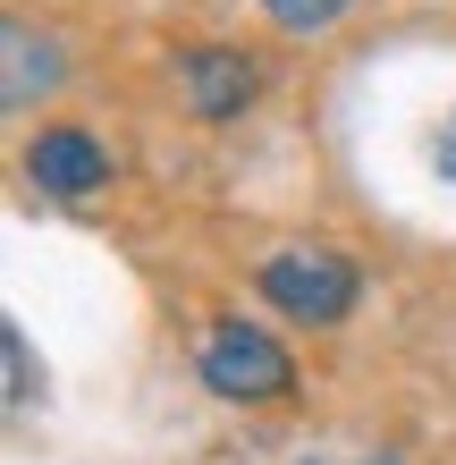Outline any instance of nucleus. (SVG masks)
<instances>
[{
  "instance_id": "nucleus-1",
  "label": "nucleus",
  "mask_w": 456,
  "mask_h": 465,
  "mask_svg": "<svg viewBox=\"0 0 456 465\" xmlns=\"http://www.w3.org/2000/svg\"><path fill=\"white\" fill-rule=\"evenodd\" d=\"M254 288L271 296V305L287 322H313V331H330V322H346V305H355V262L330 254V245H287V254H271L254 271Z\"/></svg>"
},
{
  "instance_id": "nucleus-2",
  "label": "nucleus",
  "mask_w": 456,
  "mask_h": 465,
  "mask_svg": "<svg viewBox=\"0 0 456 465\" xmlns=\"http://www.w3.org/2000/svg\"><path fill=\"white\" fill-rule=\"evenodd\" d=\"M195 364H203L211 390L237 398V406H262V398H287V390H296L287 347H279L271 331H254V322H211L203 347H195Z\"/></svg>"
},
{
  "instance_id": "nucleus-3",
  "label": "nucleus",
  "mask_w": 456,
  "mask_h": 465,
  "mask_svg": "<svg viewBox=\"0 0 456 465\" xmlns=\"http://www.w3.org/2000/svg\"><path fill=\"white\" fill-rule=\"evenodd\" d=\"M178 94L195 119H237L254 102V60L246 51H186L178 60Z\"/></svg>"
},
{
  "instance_id": "nucleus-4",
  "label": "nucleus",
  "mask_w": 456,
  "mask_h": 465,
  "mask_svg": "<svg viewBox=\"0 0 456 465\" xmlns=\"http://www.w3.org/2000/svg\"><path fill=\"white\" fill-rule=\"evenodd\" d=\"M25 170H34L43 195H93V186L111 178V153H102L85 127H43L34 153H25Z\"/></svg>"
},
{
  "instance_id": "nucleus-5",
  "label": "nucleus",
  "mask_w": 456,
  "mask_h": 465,
  "mask_svg": "<svg viewBox=\"0 0 456 465\" xmlns=\"http://www.w3.org/2000/svg\"><path fill=\"white\" fill-rule=\"evenodd\" d=\"M0 51H9V85H0V94H9V111H25L34 94L60 85V51L34 43V25H9V35H0Z\"/></svg>"
},
{
  "instance_id": "nucleus-6",
  "label": "nucleus",
  "mask_w": 456,
  "mask_h": 465,
  "mask_svg": "<svg viewBox=\"0 0 456 465\" xmlns=\"http://www.w3.org/2000/svg\"><path fill=\"white\" fill-rule=\"evenodd\" d=\"M262 9H271V17L287 25V35H313V25H330V17L346 9V0H262Z\"/></svg>"
},
{
  "instance_id": "nucleus-7",
  "label": "nucleus",
  "mask_w": 456,
  "mask_h": 465,
  "mask_svg": "<svg viewBox=\"0 0 456 465\" xmlns=\"http://www.w3.org/2000/svg\"><path fill=\"white\" fill-rule=\"evenodd\" d=\"M0 355H9V406H25V398H34V364H25V339L9 331V339H0Z\"/></svg>"
},
{
  "instance_id": "nucleus-8",
  "label": "nucleus",
  "mask_w": 456,
  "mask_h": 465,
  "mask_svg": "<svg viewBox=\"0 0 456 465\" xmlns=\"http://www.w3.org/2000/svg\"><path fill=\"white\" fill-rule=\"evenodd\" d=\"M313 465H346V457H313ZM355 465H372V457H355Z\"/></svg>"
},
{
  "instance_id": "nucleus-9",
  "label": "nucleus",
  "mask_w": 456,
  "mask_h": 465,
  "mask_svg": "<svg viewBox=\"0 0 456 465\" xmlns=\"http://www.w3.org/2000/svg\"><path fill=\"white\" fill-rule=\"evenodd\" d=\"M448 170H456V127H448Z\"/></svg>"
}]
</instances>
